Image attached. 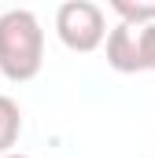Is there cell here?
<instances>
[{"label": "cell", "mask_w": 155, "mask_h": 158, "mask_svg": "<svg viewBox=\"0 0 155 158\" xmlns=\"http://www.w3.org/2000/svg\"><path fill=\"white\" fill-rule=\"evenodd\" d=\"M44 66V30L37 15L11 7L0 15V74L7 81H33Z\"/></svg>", "instance_id": "6da1fadb"}, {"label": "cell", "mask_w": 155, "mask_h": 158, "mask_svg": "<svg viewBox=\"0 0 155 158\" xmlns=\"http://www.w3.org/2000/svg\"><path fill=\"white\" fill-rule=\"evenodd\" d=\"M55 33L70 52H96L107 40V19L104 7L92 0H67L55 11Z\"/></svg>", "instance_id": "7a4b0ae2"}, {"label": "cell", "mask_w": 155, "mask_h": 158, "mask_svg": "<svg viewBox=\"0 0 155 158\" xmlns=\"http://www.w3.org/2000/svg\"><path fill=\"white\" fill-rule=\"evenodd\" d=\"M107 66L118 74H140L148 70V26L118 22L107 33Z\"/></svg>", "instance_id": "3957f363"}, {"label": "cell", "mask_w": 155, "mask_h": 158, "mask_svg": "<svg viewBox=\"0 0 155 158\" xmlns=\"http://www.w3.org/2000/svg\"><path fill=\"white\" fill-rule=\"evenodd\" d=\"M19 132H22V110L11 96H0V158L11 155V147L19 143Z\"/></svg>", "instance_id": "277c9868"}, {"label": "cell", "mask_w": 155, "mask_h": 158, "mask_svg": "<svg viewBox=\"0 0 155 158\" xmlns=\"http://www.w3.org/2000/svg\"><path fill=\"white\" fill-rule=\"evenodd\" d=\"M111 11L129 26H155V0H111Z\"/></svg>", "instance_id": "5b68a950"}, {"label": "cell", "mask_w": 155, "mask_h": 158, "mask_svg": "<svg viewBox=\"0 0 155 158\" xmlns=\"http://www.w3.org/2000/svg\"><path fill=\"white\" fill-rule=\"evenodd\" d=\"M148 70H155V26H148Z\"/></svg>", "instance_id": "8992f818"}, {"label": "cell", "mask_w": 155, "mask_h": 158, "mask_svg": "<svg viewBox=\"0 0 155 158\" xmlns=\"http://www.w3.org/2000/svg\"><path fill=\"white\" fill-rule=\"evenodd\" d=\"M4 158H30V155H19V151H11V155H4Z\"/></svg>", "instance_id": "52a82bcc"}]
</instances>
